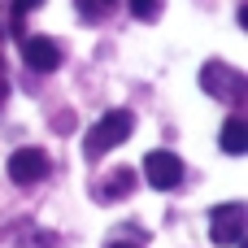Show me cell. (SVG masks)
<instances>
[{"label": "cell", "mask_w": 248, "mask_h": 248, "mask_svg": "<svg viewBox=\"0 0 248 248\" xmlns=\"http://www.w3.org/2000/svg\"><path fill=\"white\" fill-rule=\"evenodd\" d=\"M109 248H135V244H109Z\"/></svg>", "instance_id": "13"}, {"label": "cell", "mask_w": 248, "mask_h": 248, "mask_svg": "<svg viewBox=\"0 0 248 248\" xmlns=\"http://www.w3.org/2000/svg\"><path fill=\"white\" fill-rule=\"evenodd\" d=\"M248 209L240 205V201H231V205H218L214 214H209V240L218 248H240L244 244V222Z\"/></svg>", "instance_id": "3"}, {"label": "cell", "mask_w": 248, "mask_h": 248, "mask_svg": "<svg viewBox=\"0 0 248 248\" xmlns=\"http://www.w3.org/2000/svg\"><path fill=\"white\" fill-rule=\"evenodd\" d=\"M131 13H135L140 22H153V17L161 13V0H131Z\"/></svg>", "instance_id": "10"}, {"label": "cell", "mask_w": 248, "mask_h": 248, "mask_svg": "<svg viewBox=\"0 0 248 248\" xmlns=\"http://www.w3.org/2000/svg\"><path fill=\"white\" fill-rule=\"evenodd\" d=\"M131 183H135V170H113V179H105V196L122 201V196H131Z\"/></svg>", "instance_id": "8"}, {"label": "cell", "mask_w": 248, "mask_h": 248, "mask_svg": "<svg viewBox=\"0 0 248 248\" xmlns=\"http://www.w3.org/2000/svg\"><path fill=\"white\" fill-rule=\"evenodd\" d=\"M22 57H26V65L39 70V74H52V70L61 65V48H57L48 35H26V39H22Z\"/></svg>", "instance_id": "6"}, {"label": "cell", "mask_w": 248, "mask_h": 248, "mask_svg": "<svg viewBox=\"0 0 248 248\" xmlns=\"http://www.w3.org/2000/svg\"><path fill=\"white\" fill-rule=\"evenodd\" d=\"M44 174H48V157H44L39 148H17V153L9 157V179H13V183H22V187L39 183Z\"/></svg>", "instance_id": "5"}, {"label": "cell", "mask_w": 248, "mask_h": 248, "mask_svg": "<svg viewBox=\"0 0 248 248\" xmlns=\"http://www.w3.org/2000/svg\"><path fill=\"white\" fill-rule=\"evenodd\" d=\"M222 153L227 157H244L248 153V122L244 118H227L222 122Z\"/></svg>", "instance_id": "7"}, {"label": "cell", "mask_w": 248, "mask_h": 248, "mask_svg": "<svg viewBox=\"0 0 248 248\" xmlns=\"http://www.w3.org/2000/svg\"><path fill=\"white\" fill-rule=\"evenodd\" d=\"M39 4H44V0H13V26H17L31 9H39Z\"/></svg>", "instance_id": "11"}, {"label": "cell", "mask_w": 248, "mask_h": 248, "mask_svg": "<svg viewBox=\"0 0 248 248\" xmlns=\"http://www.w3.org/2000/svg\"><path fill=\"white\" fill-rule=\"evenodd\" d=\"M131 131H135V118L126 113V109H109L92 131H87V157H100V153H109V148H118V144H126L131 140Z\"/></svg>", "instance_id": "1"}, {"label": "cell", "mask_w": 248, "mask_h": 248, "mask_svg": "<svg viewBox=\"0 0 248 248\" xmlns=\"http://www.w3.org/2000/svg\"><path fill=\"white\" fill-rule=\"evenodd\" d=\"M201 87L214 96V100H222V105H240L248 92V78L240 70H231L227 61H205L201 65Z\"/></svg>", "instance_id": "2"}, {"label": "cell", "mask_w": 248, "mask_h": 248, "mask_svg": "<svg viewBox=\"0 0 248 248\" xmlns=\"http://www.w3.org/2000/svg\"><path fill=\"white\" fill-rule=\"evenodd\" d=\"M4 92H9V83H4V78H0V105H4Z\"/></svg>", "instance_id": "12"}, {"label": "cell", "mask_w": 248, "mask_h": 248, "mask_svg": "<svg viewBox=\"0 0 248 248\" xmlns=\"http://www.w3.org/2000/svg\"><path fill=\"white\" fill-rule=\"evenodd\" d=\"M144 179H148L157 192H174V187L183 183V161H179L174 153L157 148V153H148V157H144Z\"/></svg>", "instance_id": "4"}, {"label": "cell", "mask_w": 248, "mask_h": 248, "mask_svg": "<svg viewBox=\"0 0 248 248\" xmlns=\"http://www.w3.org/2000/svg\"><path fill=\"white\" fill-rule=\"evenodd\" d=\"M74 4H78V13H83L87 22H100V17H109V13H113V4H118V0H74Z\"/></svg>", "instance_id": "9"}]
</instances>
